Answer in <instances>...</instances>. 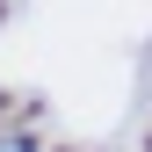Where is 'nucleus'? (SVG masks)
Listing matches in <instances>:
<instances>
[{"label":"nucleus","mask_w":152,"mask_h":152,"mask_svg":"<svg viewBox=\"0 0 152 152\" xmlns=\"http://www.w3.org/2000/svg\"><path fill=\"white\" fill-rule=\"evenodd\" d=\"M0 152H36V145L22 138V130H0Z\"/></svg>","instance_id":"obj_1"}]
</instances>
